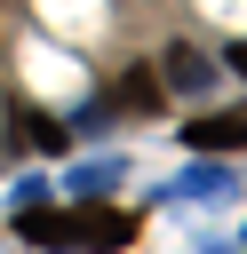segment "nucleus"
<instances>
[{
    "instance_id": "obj_1",
    "label": "nucleus",
    "mask_w": 247,
    "mask_h": 254,
    "mask_svg": "<svg viewBox=\"0 0 247 254\" xmlns=\"http://www.w3.org/2000/svg\"><path fill=\"white\" fill-rule=\"evenodd\" d=\"M135 246V214L127 206H88L72 214V254H127Z\"/></svg>"
},
{
    "instance_id": "obj_2",
    "label": "nucleus",
    "mask_w": 247,
    "mask_h": 254,
    "mask_svg": "<svg viewBox=\"0 0 247 254\" xmlns=\"http://www.w3.org/2000/svg\"><path fill=\"white\" fill-rule=\"evenodd\" d=\"M183 143L191 151H239L247 143V111H199V119H183Z\"/></svg>"
},
{
    "instance_id": "obj_3",
    "label": "nucleus",
    "mask_w": 247,
    "mask_h": 254,
    "mask_svg": "<svg viewBox=\"0 0 247 254\" xmlns=\"http://www.w3.org/2000/svg\"><path fill=\"white\" fill-rule=\"evenodd\" d=\"M16 238L40 246V254H72V214H56V206H24V214H16Z\"/></svg>"
},
{
    "instance_id": "obj_4",
    "label": "nucleus",
    "mask_w": 247,
    "mask_h": 254,
    "mask_svg": "<svg viewBox=\"0 0 247 254\" xmlns=\"http://www.w3.org/2000/svg\"><path fill=\"white\" fill-rule=\"evenodd\" d=\"M120 111H135V119H159V111H167V87H159V71H151V64L120 71Z\"/></svg>"
},
{
    "instance_id": "obj_5",
    "label": "nucleus",
    "mask_w": 247,
    "mask_h": 254,
    "mask_svg": "<svg viewBox=\"0 0 247 254\" xmlns=\"http://www.w3.org/2000/svg\"><path fill=\"white\" fill-rule=\"evenodd\" d=\"M167 87H183V95H207V87H215V64H207L199 48H183V40H167Z\"/></svg>"
},
{
    "instance_id": "obj_6",
    "label": "nucleus",
    "mask_w": 247,
    "mask_h": 254,
    "mask_svg": "<svg viewBox=\"0 0 247 254\" xmlns=\"http://www.w3.org/2000/svg\"><path fill=\"white\" fill-rule=\"evenodd\" d=\"M223 190H239V167H223L215 151H207V159H199V167L175 183V198H223Z\"/></svg>"
},
{
    "instance_id": "obj_7",
    "label": "nucleus",
    "mask_w": 247,
    "mask_h": 254,
    "mask_svg": "<svg viewBox=\"0 0 247 254\" xmlns=\"http://www.w3.org/2000/svg\"><path fill=\"white\" fill-rule=\"evenodd\" d=\"M120 175H127V159H112V151H104V159L72 167V190H88V198H96V190H120Z\"/></svg>"
},
{
    "instance_id": "obj_8",
    "label": "nucleus",
    "mask_w": 247,
    "mask_h": 254,
    "mask_svg": "<svg viewBox=\"0 0 247 254\" xmlns=\"http://www.w3.org/2000/svg\"><path fill=\"white\" fill-rule=\"evenodd\" d=\"M16 135H24V143H40V151H64V127H56V119H40V111H16Z\"/></svg>"
},
{
    "instance_id": "obj_9",
    "label": "nucleus",
    "mask_w": 247,
    "mask_h": 254,
    "mask_svg": "<svg viewBox=\"0 0 247 254\" xmlns=\"http://www.w3.org/2000/svg\"><path fill=\"white\" fill-rule=\"evenodd\" d=\"M72 127H80V135H96V127H112V103H80V111H72Z\"/></svg>"
},
{
    "instance_id": "obj_10",
    "label": "nucleus",
    "mask_w": 247,
    "mask_h": 254,
    "mask_svg": "<svg viewBox=\"0 0 247 254\" xmlns=\"http://www.w3.org/2000/svg\"><path fill=\"white\" fill-rule=\"evenodd\" d=\"M223 64H231V71L247 79V40H231V48H223Z\"/></svg>"
}]
</instances>
